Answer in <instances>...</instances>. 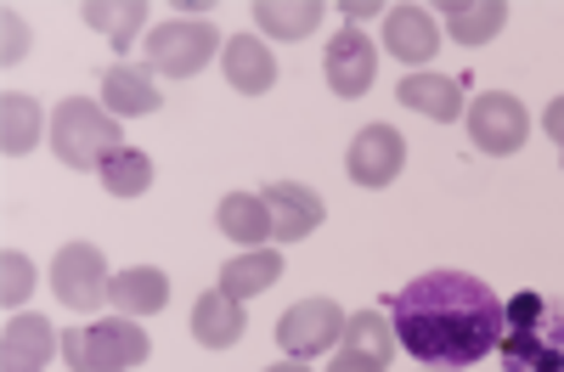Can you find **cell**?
Instances as JSON below:
<instances>
[{"label":"cell","instance_id":"cell-1","mask_svg":"<svg viewBox=\"0 0 564 372\" xmlns=\"http://www.w3.org/2000/svg\"><path fill=\"white\" fill-rule=\"evenodd\" d=\"M395 344L430 372H463L497 350L502 299L468 271H430L390 299Z\"/></svg>","mask_w":564,"mask_h":372},{"label":"cell","instance_id":"cell-2","mask_svg":"<svg viewBox=\"0 0 564 372\" xmlns=\"http://www.w3.org/2000/svg\"><path fill=\"white\" fill-rule=\"evenodd\" d=\"M502 372H564V299L513 294L502 305Z\"/></svg>","mask_w":564,"mask_h":372},{"label":"cell","instance_id":"cell-3","mask_svg":"<svg viewBox=\"0 0 564 372\" xmlns=\"http://www.w3.org/2000/svg\"><path fill=\"white\" fill-rule=\"evenodd\" d=\"M119 119L102 108V102H90V97H68L57 113H52V153L79 169V175H97L113 153H119Z\"/></svg>","mask_w":564,"mask_h":372},{"label":"cell","instance_id":"cell-4","mask_svg":"<svg viewBox=\"0 0 564 372\" xmlns=\"http://www.w3.org/2000/svg\"><path fill=\"white\" fill-rule=\"evenodd\" d=\"M153 355V339L135 328V316H113V321H90V328H68L63 333V361L68 372H130Z\"/></svg>","mask_w":564,"mask_h":372},{"label":"cell","instance_id":"cell-5","mask_svg":"<svg viewBox=\"0 0 564 372\" xmlns=\"http://www.w3.org/2000/svg\"><path fill=\"white\" fill-rule=\"evenodd\" d=\"M215 52H226V40L209 18H170L148 34V63L164 79H193Z\"/></svg>","mask_w":564,"mask_h":372},{"label":"cell","instance_id":"cell-6","mask_svg":"<svg viewBox=\"0 0 564 372\" xmlns=\"http://www.w3.org/2000/svg\"><path fill=\"white\" fill-rule=\"evenodd\" d=\"M345 321H350V316H339L334 299H322V294H316V299H300V305L282 310L276 344L289 350V361H311V355L334 350V344L345 339Z\"/></svg>","mask_w":564,"mask_h":372},{"label":"cell","instance_id":"cell-7","mask_svg":"<svg viewBox=\"0 0 564 372\" xmlns=\"http://www.w3.org/2000/svg\"><path fill=\"white\" fill-rule=\"evenodd\" d=\"M531 135V119L520 108V97H508V90H486V97H475V108H468V142H475L480 153L491 158H508L520 153Z\"/></svg>","mask_w":564,"mask_h":372},{"label":"cell","instance_id":"cell-8","mask_svg":"<svg viewBox=\"0 0 564 372\" xmlns=\"http://www.w3.org/2000/svg\"><path fill=\"white\" fill-rule=\"evenodd\" d=\"M52 288L68 310H97L108 294H113V276H108V260L97 243H68L57 260H52Z\"/></svg>","mask_w":564,"mask_h":372},{"label":"cell","instance_id":"cell-9","mask_svg":"<svg viewBox=\"0 0 564 372\" xmlns=\"http://www.w3.org/2000/svg\"><path fill=\"white\" fill-rule=\"evenodd\" d=\"M406 164V142H401V130L395 124H367L356 130V142L345 153V169L356 186H367V193H384V186L401 175Z\"/></svg>","mask_w":564,"mask_h":372},{"label":"cell","instance_id":"cell-10","mask_svg":"<svg viewBox=\"0 0 564 372\" xmlns=\"http://www.w3.org/2000/svg\"><path fill=\"white\" fill-rule=\"evenodd\" d=\"M322 68H327L334 97L356 102V97H367V90H372V79H379V45H372L361 29H339L334 40H327Z\"/></svg>","mask_w":564,"mask_h":372},{"label":"cell","instance_id":"cell-11","mask_svg":"<svg viewBox=\"0 0 564 372\" xmlns=\"http://www.w3.org/2000/svg\"><path fill=\"white\" fill-rule=\"evenodd\" d=\"M384 52H390L395 63H412V74H417L423 63H435V52H441V23H435V12H430V7H390V12H384Z\"/></svg>","mask_w":564,"mask_h":372},{"label":"cell","instance_id":"cell-12","mask_svg":"<svg viewBox=\"0 0 564 372\" xmlns=\"http://www.w3.org/2000/svg\"><path fill=\"white\" fill-rule=\"evenodd\" d=\"M265 209H271V243H305L322 226V198L300 180H271L265 186Z\"/></svg>","mask_w":564,"mask_h":372},{"label":"cell","instance_id":"cell-13","mask_svg":"<svg viewBox=\"0 0 564 372\" xmlns=\"http://www.w3.org/2000/svg\"><path fill=\"white\" fill-rule=\"evenodd\" d=\"M57 350V328L45 316H12L0 333V372H45Z\"/></svg>","mask_w":564,"mask_h":372},{"label":"cell","instance_id":"cell-14","mask_svg":"<svg viewBox=\"0 0 564 372\" xmlns=\"http://www.w3.org/2000/svg\"><path fill=\"white\" fill-rule=\"evenodd\" d=\"M395 97H401V108H412V113H423V119H435V124L463 119V90H457V79L430 74V68L406 74V79L395 85Z\"/></svg>","mask_w":564,"mask_h":372},{"label":"cell","instance_id":"cell-15","mask_svg":"<svg viewBox=\"0 0 564 372\" xmlns=\"http://www.w3.org/2000/svg\"><path fill=\"white\" fill-rule=\"evenodd\" d=\"M193 339L204 350H231L243 339V299H231L226 288L198 294V305H193Z\"/></svg>","mask_w":564,"mask_h":372},{"label":"cell","instance_id":"cell-16","mask_svg":"<svg viewBox=\"0 0 564 372\" xmlns=\"http://www.w3.org/2000/svg\"><path fill=\"white\" fill-rule=\"evenodd\" d=\"M220 68H226L231 90H243V97H265V90L276 85V57L265 52L260 40H249V34H231L226 40Z\"/></svg>","mask_w":564,"mask_h":372},{"label":"cell","instance_id":"cell-17","mask_svg":"<svg viewBox=\"0 0 564 372\" xmlns=\"http://www.w3.org/2000/svg\"><path fill=\"white\" fill-rule=\"evenodd\" d=\"M108 299H113L119 316H159L170 305V276L159 265H130V271L113 276V294Z\"/></svg>","mask_w":564,"mask_h":372},{"label":"cell","instance_id":"cell-18","mask_svg":"<svg viewBox=\"0 0 564 372\" xmlns=\"http://www.w3.org/2000/svg\"><path fill=\"white\" fill-rule=\"evenodd\" d=\"M102 108H113V119H141V113H153L164 102H159V85H153L148 68L119 63V68L102 74Z\"/></svg>","mask_w":564,"mask_h":372},{"label":"cell","instance_id":"cell-19","mask_svg":"<svg viewBox=\"0 0 564 372\" xmlns=\"http://www.w3.org/2000/svg\"><path fill=\"white\" fill-rule=\"evenodd\" d=\"M215 226L226 231L231 243H243V249H265L271 243V209L260 193H226L220 209H215Z\"/></svg>","mask_w":564,"mask_h":372},{"label":"cell","instance_id":"cell-20","mask_svg":"<svg viewBox=\"0 0 564 372\" xmlns=\"http://www.w3.org/2000/svg\"><path fill=\"white\" fill-rule=\"evenodd\" d=\"M435 18H446V34L457 45H486L508 23V0H480V7H468V0H446Z\"/></svg>","mask_w":564,"mask_h":372},{"label":"cell","instance_id":"cell-21","mask_svg":"<svg viewBox=\"0 0 564 372\" xmlns=\"http://www.w3.org/2000/svg\"><path fill=\"white\" fill-rule=\"evenodd\" d=\"M276 276H282V254L276 249H243L238 260L220 265V288L231 299H254V294H265L276 283Z\"/></svg>","mask_w":564,"mask_h":372},{"label":"cell","instance_id":"cell-22","mask_svg":"<svg viewBox=\"0 0 564 372\" xmlns=\"http://www.w3.org/2000/svg\"><path fill=\"white\" fill-rule=\"evenodd\" d=\"M34 142H40V102L23 97V90H7L0 97V153L23 158L34 153Z\"/></svg>","mask_w":564,"mask_h":372},{"label":"cell","instance_id":"cell-23","mask_svg":"<svg viewBox=\"0 0 564 372\" xmlns=\"http://www.w3.org/2000/svg\"><path fill=\"white\" fill-rule=\"evenodd\" d=\"M254 23L276 40H305L322 23V0H300V7H289V0H254Z\"/></svg>","mask_w":564,"mask_h":372},{"label":"cell","instance_id":"cell-24","mask_svg":"<svg viewBox=\"0 0 564 372\" xmlns=\"http://www.w3.org/2000/svg\"><path fill=\"white\" fill-rule=\"evenodd\" d=\"M97 180H102L108 198H141V193L153 186V158L135 153V147H119V153L97 169Z\"/></svg>","mask_w":564,"mask_h":372},{"label":"cell","instance_id":"cell-25","mask_svg":"<svg viewBox=\"0 0 564 372\" xmlns=\"http://www.w3.org/2000/svg\"><path fill=\"white\" fill-rule=\"evenodd\" d=\"M141 18H148V0H119V7H108V0H90V7H85V23L97 29V34H108L113 52H130Z\"/></svg>","mask_w":564,"mask_h":372},{"label":"cell","instance_id":"cell-26","mask_svg":"<svg viewBox=\"0 0 564 372\" xmlns=\"http://www.w3.org/2000/svg\"><path fill=\"white\" fill-rule=\"evenodd\" d=\"M339 344L390 366V355H395V328L384 321V310H356V316L345 321V339H339Z\"/></svg>","mask_w":564,"mask_h":372},{"label":"cell","instance_id":"cell-27","mask_svg":"<svg viewBox=\"0 0 564 372\" xmlns=\"http://www.w3.org/2000/svg\"><path fill=\"white\" fill-rule=\"evenodd\" d=\"M29 294H34V265L18 249H7L0 254V299H7V310H18Z\"/></svg>","mask_w":564,"mask_h":372},{"label":"cell","instance_id":"cell-28","mask_svg":"<svg viewBox=\"0 0 564 372\" xmlns=\"http://www.w3.org/2000/svg\"><path fill=\"white\" fill-rule=\"evenodd\" d=\"M327 372H384V361L356 355V350H345V344H339V355H334V366H327Z\"/></svg>","mask_w":564,"mask_h":372},{"label":"cell","instance_id":"cell-29","mask_svg":"<svg viewBox=\"0 0 564 372\" xmlns=\"http://www.w3.org/2000/svg\"><path fill=\"white\" fill-rule=\"evenodd\" d=\"M18 52H29V29L18 23V12H7V63H18Z\"/></svg>","mask_w":564,"mask_h":372},{"label":"cell","instance_id":"cell-30","mask_svg":"<svg viewBox=\"0 0 564 372\" xmlns=\"http://www.w3.org/2000/svg\"><path fill=\"white\" fill-rule=\"evenodd\" d=\"M542 130L553 135V147H564V97H558V102L542 113Z\"/></svg>","mask_w":564,"mask_h":372},{"label":"cell","instance_id":"cell-31","mask_svg":"<svg viewBox=\"0 0 564 372\" xmlns=\"http://www.w3.org/2000/svg\"><path fill=\"white\" fill-rule=\"evenodd\" d=\"M345 18H379L384 7H379V0H350V7H339Z\"/></svg>","mask_w":564,"mask_h":372},{"label":"cell","instance_id":"cell-32","mask_svg":"<svg viewBox=\"0 0 564 372\" xmlns=\"http://www.w3.org/2000/svg\"><path fill=\"white\" fill-rule=\"evenodd\" d=\"M265 372H311L305 361H276V366H265Z\"/></svg>","mask_w":564,"mask_h":372},{"label":"cell","instance_id":"cell-33","mask_svg":"<svg viewBox=\"0 0 564 372\" xmlns=\"http://www.w3.org/2000/svg\"><path fill=\"white\" fill-rule=\"evenodd\" d=\"M558 153H564V147H558Z\"/></svg>","mask_w":564,"mask_h":372}]
</instances>
